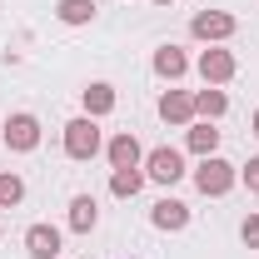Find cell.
I'll use <instances>...</instances> for the list:
<instances>
[{
  "mask_svg": "<svg viewBox=\"0 0 259 259\" xmlns=\"http://www.w3.org/2000/svg\"><path fill=\"white\" fill-rule=\"evenodd\" d=\"M95 150H100V130H95L90 115L65 125V155H70V160H95Z\"/></svg>",
  "mask_w": 259,
  "mask_h": 259,
  "instance_id": "obj_1",
  "label": "cell"
},
{
  "mask_svg": "<svg viewBox=\"0 0 259 259\" xmlns=\"http://www.w3.org/2000/svg\"><path fill=\"white\" fill-rule=\"evenodd\" d=\"M194 185H199V194H229V185H234V164L204 155V164L194 169Z\"/></svg>",
  "mask_w": 259,
  "mask_h": 259,
  "instance_id": "obj_2",
  "label": "cell"
},
{
  "mask_svg": "<svg viewBox=\"0 0 259 259\" xmlns=\"http://www.w3.org/2000/svg\"><path fill=\"white\" fill-rule=\"evenodd\" d=\"M0 140H5L10 150H35V145H40V120H35V115H10V120L0 125Z\"/></svg>",
  "mask_w": 259,
  "mask_h": 259,
  "instance_id": "obj_3",
  "label": "cell"
},
{
  "mask_svg": "<svg viewBox=\"0 0 259 259\" xmlns=\"http://www.w3.org/2000/svg\"><path fill=\"white\" fill-rule=\"evenodd\" d=\"M190 30L199 35V40H229V35H234V15H225V10H199L190 20Z\"/></svg>",
  "mask_w": 259,
  "mask_h": 259,
  "instance_id": "obj_4",
  "label": "cell"
},
{
  "mask_svg": "<svg viewBox=\"0 0 259 259\" xmlns=\"http://www.w3.org/2000/svg\"><path fill=\"white\" fill-rule=\"evenodd\" d=\"M150 180H160V185H175V180H180V175H185V160H180V150H169V145H164V150H150Z\"/></svg>",
  "mask_w": 259,
  "mask_h": 259,
  "instance_id": "obj_5",
  "label": "cell"
},
{
  "mask_svg": "<svg viewBox=\"0 0 259 259\" xmlns=\"http://www.w3.org/2000/svg\"><path fill=\"white\" fill-rule=\"evenodd\" d=\"M25 249H30L35 259H55L60 254V229L55 225H30L25 229Z\"/></svg>",
  "mask_w": 259,
  "mask_h": 259,
  "instance_id": "obj_6",
  "label": "cell"
},
{
  "mask_svg": "<svg viewBox=\"0 0 259 259\" xmlns=\"http://www.w3.org/2000/svg\"><path fill=\"white\" fill-rule=\"evenodd\" d=\"M199 75H204V85H225L234 75V55L229 50H204L199 55Z\"/></svg>",
  "mask_w": 259,
  "mask_h": 259,
  "instance_id": "obj_7",
  "label": "cell"
},
{
  "mask_svg": "<svg viewBox=\"0 0 259 259\" xmlns=\"http://www.w3.org/2000/svg\"><path fill=\"white\" fill-rule=\"evenodd\" d=\"M194 115V95H185V90H169V95L160 100V120L164 125H190Z\"/></svg>",
  "mask_w": 259,
  "mask_h": 259,
  "instance_id": "obj_8",
  "label": "cell"
},
{
  "mask_svg": "<svg viewBox=\"0 0 259 259\" xmlns=\"http://www.w3.org/2000/svg\"><path fill=\"white\" fill-rule=\"evenodd\" d=\"M150 220H155V229H185V225H190V204H180V199H160Z\"/></svg>",
  "mask_w": 259,
  "mask_h": 259,
  "instance_id": "obj_9",
  "label": "cell"
},
{
  "mask_svg": "<svg viewBox=\"0 0 259 259\" xmlns=\"http://www.w3.org/2000/svg\"><path fill=\"white\" fill-rule=\"evenodd\" d=\"M185 70H190V60H185V50H180V45H160V50H155V75L180 80Z\"/></svg>",
  "mask_w": 259,
  "mask_h": 259,
  "instance_id": "obj_10",
  "label": "cell"
},
{
  "mask_svg": "<svg viewBox=\"0 0 259 259\" xmlns=\"http://www.w3.org/2000/svg\"><path fill=\"white\" fill-rule=\"evenodd\" d=\"M110 164H115V169H135V164H140V140H135V135H115V140H110Z\"/></svg>",
  "mask_w": 259,
  "mask_h": 259,
  "instance_id": "obj_11",
  "label": "cell"
},
{
  "mask_svg": "<svg viewBox=\"0 0 259 259\" xmlns=\"http://www.w3.org/2000/svg\"><path fill=\"white\" fill-rule=\"evenodd\" d=\"M95 220H100L95 199H90V194H80V199L70 204V229H75V234H90V229H95Z\"/></svg>",
  "mask_w": 259,
  "mask_h": 259,
  "instance_id": "obj_12",
  "label": "cell"
},
{
  "mask_svg": "<svg viewBox=\"0 0 259 259\" xmlns=\"http://www.w3.org/2000/svg\"><path fill=\"white\" fill-rule=\"evenodd\" d=\"M55 15H60L65 25H90L95 20V0H60Z\"/></svg>",
  "mask_w": 259,
  "mask_h": 259,
  "instance_id": "obj_13",
  "label": "cell"
},
{
  "mask_svg": "<svg viewBox=\"0 0 259 259\" xmlns=\"http://www.w3.org/2000/svg\"><path fill=\"white\" fill-rule=\"evenodd\" d=\"M225 110H229V100H225V90H214V85L194 95V115H204V120H220Z\"/></svg>",
  "mask_w": 259,
  "mask_h": 259,
  "instance_id": "obj_14",
  "label": "cell"
},
{
  "mask_svg": "<svg viewBox=\"0 0 259 259\" xmlns=\"http://www.w3.org/2000/svg\"><path fill=\"white\" fill-rule=\"evenodd\" d=\"M110 110H115V90L110 85H90L85 90V115L95 120V115H110Z\"/></svg>",
  "mask_w": 259,
  "mask_h": 259,
  "instance_id": "obj_15",
  "label": "cell"
},
{
  "mask_svg": "<svg viewBox=\"0 0 259 259\" xmlns=\"http://www.w3.org/2000/svg\"><path fill=\"white\" fill-rule=\"evenodd\" d=\"M140 185H145V175H140V169H115V175H110V190L120 194V199H135Z\"/></svg>",
  "mask_w": 259,
  "mask_h": 259,
  "instance_id": "obj_16",
  "label": "cell"
},
{
  "mask_svg": "<svg viewBox=\"0 0 259 259\" xmlns=\"http://www.w3.org/2000/svg\"><path fill=\"white\" fill-rule=\"evenodd\" d=\"M25 199V180L20 175H0V209H15Z\"/></svg>",
  "mask_w": 259,
  "mask_h": 259,
  "instance_id": "obj_17",
  "label": "cell"
},
{
  "mask_svg": "<svg viewBox=\"0 0 259 259\" xmlns=\"http://www.w3.org/2000/svg\"><path fill=\"white\" fill-rule=\"evenodd\" d=\"M214 145H220V130H209V125H194L190 130V150H194V155H214Z\"/></svg>",
  "mask_w": 259,
  "mask_h": 259,
  "instance_id": "obj_18",
  "label": "cell"
},
{
  "mask_svg": "<svg viewBox=\"0 0 259 259\" xmlns=\"http://www.w3.org/2000/svg\"><path fill=\"white\" fill-rule=\"evenodd\" d=\"M239 234H244V244H249V249H259V214H249V220L239 225Z\"/></svg>",
  "mask_w": 259,
  "mask_h": 259,
  "instance_id": "obj_19",
  "label": "cell"
},
{
  "mask_svg": "<svg viewBox=\"0 0 259 259\" xmlns=\"http://www.w3.org/2000/svg\"><path fill=\"white\" fill-rule=\"evenodd\" d=\"M239 175H244V185H249V190H259V155H254V160H249V164H244Z\"/></svg>",
  "mask_w": 259,
  "mask_h": 259,
  "instance_id": "obj_20",
  "label": "cell"
},
{
  "mask_svg": "<svg viewBox=\"0 0 259 259\" xmlns=\"http://www.w3.org/2000/svg\"><path fill=\"white\" fill-rule=\"evenodd\" d=\"M254 135H259V115H254Z\"/></svg>",
  "mask_w": 259,
  "mask_h": 259,
  "instance_id": "obj_21",
  "label": "cell"
},
{
  "mask_svg": "<svg viewBox=\"0 0 259 259\" xmlns=\"http://www.w3.org/2000/svg\"><path fill=\"white\" fill-rule=\"evenodd\" d=\"M155 5H169V0H155Z\"/></svg>",
  "mask_w": 259,
  "mask_h": 259,
  "instance_id": "obj_22",
  "label": "cell"
}]
</instances>
